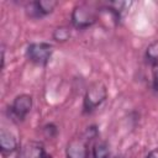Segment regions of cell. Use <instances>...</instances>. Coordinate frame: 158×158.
<instances>
[{
	"label": "cell",
	"instance_id": "3",
	"mask_svg": "<svg viewBox=\"0 0 158 158\" xmlns=\"http://www.w3.org/2000/svg\"><path fill=\"white\" fill-rule=\"evenodd\" d=\"M53 54V46L47 42H32L27 46L26 57L37 65H46Z\"/></svg>",
	"mask_w": 158,
	"mask_h": 158
},
{
	"label": "cell",
	"instance_id": "6",
	"mask_svg": "<svg viewBox=\"0 0 158 158\" xmlns=\"http://www.w3.org/2000/svg\"><path fill=\"white\" fill-rule=\"evenodd\" d=\"M57 6V1L53 0H38L31 1L26 5V14L31 19H42L49 15L54 7Z\"/></svg>",
	"mask_w": 158,
	"mask_h": 158
},
{
	"label": "cell",
	"instance_id": "4",
	"mask_svg": "<svg viewBox=\"0 0 158 158\" xmlns=\"http://www.w3.org/2000/svg\"><path fill=\"white\" fill-rule=\"evenodd\" d=\"M91 128H89L84 135L72 138L65 148V157L67 158H89V141L93 138L90 135Z\"/></svg>",
	"mask_w": 158,
	"mask_h": 158
},
{
	"label": "cell",
	"instance_id": "11",
	"mask_svg": "<svg viewBox=\"0 0 158 158\" xmlns=\"http://www.w3.org/2000/svg\"><path fill=\"white\" fill-rule=\"evenodd\" d=\"M69 36H70V30L67 26L57 27L53 31V40H56L57 42H64L69 38Z\"/></svg>",
	"mask_w": 158,
	"mask_h": 158
},
{
	"label": "cell",
	"instance_id": "7",
	"mask_svg": "<svg viewBox=\"0 0 158 158\" xmlns=\"http://www.w3.org/2000/svg\"><path fill=\"white\" fill-rule=\"evenodd\" d=\"M17 147H19V143H17L16 136L5 128H1V131H0V149H1L2 157H7L9 154H12L17 149Z\"/></svg>",
	"mask_w": 158,
	"mask_h": 158
},
{
	"label": "cell",
	"instance_id": "15",
	"mask_svg": "<svg viewBox=\"0 0 158 158\" xmlns=\"http://www.w3.org/2000/svg\"><path fill=\"white\" fill-rule=\"evenodd\" d=\"M114 158H123V157H121V156H116V157H114Z\"/></svg>",
	"mask_w": 158,
	"mask_h": 158
},
{
	"label": "cell",
	"instance_id": "5",
	"mask_svg": "<svg viewBox=\"0 0 158 158\" xmlns=\"http://www.w3.org/2000/svg\"><path fill=\"white\" fill-rule=\"evenodd\" d=\"M31 109H32V96L28 94H20L14 99V101L9 106V116L14 121L21 122L26 118Z\"/></svg>",
	"mask_w": 158,
	"mask_h": 158
},
{
	"label": "cell",
	"instance_id": "12",
	"mask_svg": "<svg viewBox=\"0 0 158 158\" xmlns=\"http://www.w3.org/2000/svg\"><path fill=\"white\" fill-rule=\"evenodd\" d=\"M152 85L153 89L158 93V64L152 65Z\"/></svg>",
	"mask_w": 158,
	"mask_h": 158
},
{
	"label": "cell",
	"instance_id": "9",
	"mask_svg": "<svg viewBox=\"0 0 158 158\" xmlns=\"http://www.w3.org/2000/svg\"><path fill=\"white\" fill-rule=\"evenodd\" d=\"M91 156H93V158H109L110 149H109L107 142H105V141L95 142L91 148Z\"/></svg>",
	"mask_w": 158,
	"mask_h": 158
},
{
	"label": "cell",
	"instance_id": "8",
	"mask_svg": "<svg viewBox=\"0 0 158 158\" xmlns=\"http://www.w3.org/2000/svg\"><path fill=\"white\" fill-rule=\"evenodd\" d=\"M44 152V147L40 142H27L25 143L19 153V158H40V156Z\"/></svg>",
	"mask_w": 158,
	"mask_h": 158
},
{
	"label": "cell",
	"instance_id": "10",
	"mask_svg": "<svg viewBox=\"0 0 158 158\" xmlns=\"http://www.w3.org/2000/svg\"><path fill=\"white\" fill-rule=\"evenodd\" d=\"M146 58L153 65L158 64V40L151 42L146 48Z\"/></svg>",
	"mask_w": 158,
	"mask_h": 158
},
{
	"label": "cell",
	"instance_id": "14",
	"mask_svg": "<svg viewBox=\"0 0 158 158\" xmlns=\"http://www.w3.org/2000/svg\"><path fill=\"white\" fill-rule=\"evenodd\" d=\"M40 158H52V156H51V154H48V153L44 151V152H43V153L40 156Z\"/></svg>",
	"mask_w": 158,
	"mask_h": 158
},
{
	"label": "cell",
	"instance_id": "13",
	"mask_svg": "<svg viewBox=\"0 0 158 158\" xmlns=\"http://www.w3.org/2000/svg\"><path fill=\"white\" fill-rule=\"evenodd\" d=\"M146 158H158V148L151 151V152L146 156Z\"/></svg>",
	"mask_w": 158,
	"mask_h": 158
},
{
	"label": "cell",
	"instance_id": "2",
	"mask_svg": "<svg viewBox=\"0 0 158 158\" xmlns=\"http://www.w3.org/2000/svg\"><path fill=\"white\" fill-rule=\"evenodd\" d=\"M106 98H107V89L104 83L96 81L91 84L84 95V100H83L84 112L86 114L93 112L96 107H99L105 101Z\"/></svg>",
	"mask_w": 158,
	"mask_h": 158
},
{
	"label": "cell",
	"instance_id": "1",
	"mask_svg": "<svg viewBox=\"0 0 158 158\" xmlns=\"http://www.w3.org/2000/svg\"><path fill=\"white\" fill-rule=\"evenodd\" d=\"M98 20V11L94 10L88 4L77 5L70 15V21L73 27L78 30H84L93 26Z\"/></svg>",
	"mask_w": 158,
	"mask_h": 158
}]
</instances>
